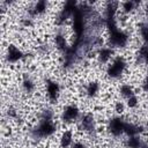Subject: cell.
Wrapping results in <instances>:
<instances>
[{
	"instance_id": "25",
	"label": "cell",
	"mask_w": 148,
	"mask_h": 148,
	"mask_svg": "<svg viewBox=\"0 0 148 148\" xmlns=\"http://www.w3.org/2000/svg\"><path fill=\"white\" fill-rule=\"evenodd\" d=\"M143 10H145L146 16L148 17V2H146V3H145V9H143Z\"/></svg>"
},
{
	"instance_id": "15",
	"label": "cell",
	"mask_w": 148,
	"mask_h": 148,
	"mask_svg": "<svg viewBox=\"0 0 148 148\" xmlns=\"http://www.w3.org/2000/svg\"><path fill=\"white\" fill-rule=\"evenodd\" d=\"M99 89H101V86L97 81H91L87 84L86 87V95L89 97V98H92L95 97L98 92H99Z\"/></svg>"
},
{
	"instance_id": "12",
	"label": "cell",
	"mask_w": 148,
	"mask_h": 148,
	"mask_svg": "<svg viewBox=\"0 0 148 148\" xmlns=\"http://www.w3.org/2000/svg\"><path fill=\"white\" fill-rule=\"evenodd\" d=\"M54 44H56V47H57L62 54L69 49V45H68V43H67L66 35H65L62 31H58V32L54 35Z\"/></svg>"
},
{
	"instance_id": "9",
	"label": "cell",
	"mask_w": 148,
	"mask_h": 148,
	"mask_svg": "<svg viewBox=\"0 0 148 148\" xmlns=\"http://www.w3.org/2000/svg\"><path fill=\"white\" fill-rule=\"evenodd\" d=\"M80 126L82 128V131L87 132V133H94L96 130V121L92 114L90 113H86L83 116H81L80 118Z\"/></svg>"
},
{
	"instance_id": "6",
	"label": "cell",
	"mask_w": 148,
	"mask_h": 148,
	"mask_svg": "<svg viewBox=\"0 0 148 148\" xmlns=\"http://www.w3.org/2000/svg\"><path fill=\"white\" fill-rule=\"evenodd\" d=\"M125 125H126V120L120 117V116H114L109 120L108 124V130L110 132V134L114 138L120 136L124 134V130H125Z\"/></svg>"
},
{
	"instance_id": "14",
	"label": "cell",
	"mask_w": 148,
	"mask_h": 148,
	"mask_svg": "<svg viewBox=\"0 0 148 148\" xmlns=\"http://www.w3.org/2000/svg\"><path fill=\"white\" fill-rule=\"evenodd\" d=\"M59 142H60V147L61 148H69L73 146V132L71 130H66L62 132L60 139H59Z\"/></svg>"
},
{
	"instance_id": "13",
	"label": "cell",
	"mask_w": 148,
	"mask_h": 148,
	"mask_svg": "<svg viewBox=\"0 0 148 148\" xmlns=\"http://www.w3.org/2000/svg\"><path fill=\"white\" fill-rule=\"evenodd\" d=\"M143 132V127L141 125H136V124H133V123H130V121H126V125H125V130H124V134L128 136H135V135H139Z\"/></svg>"
},
{
	"instance_id": "10",
	"label": "cell",
	"mask_w": 148,
	"mask_h": 148,
	"mask_svg": "<svg viewBox=\"0 0 148 148\" xmlns=\"http://www.w3.org/2000/svg\"><path fill=\"white\" fill-rule=\"evenodd\" d=\"M47 6L49 3L45 1V0H39L37 1L29 10H28V16L34 18L36 16H39V15H43L46 10H47Z\"/></svg>"
},
{
	"instance_id": "4",
	"label": "cell",
	"mask_w": 148,
	"mask_h": 148,
	"mask_svg": "<svg viewBox=\"0 0 148 148\" xmlns=\"http://www.w3.org/2000/svg\"><path fill=\"white\" fill-rule=\"evenodd\" d=\"M77 6H79V3H77L75 0H67V1L62 5V7H61V9L58 12V14L56 15L54 23H56L57 25H59V27L62 25L69 17L73 16V14L75 13Z\"/></svg>"
},
{
	"instance_id": "3",
	"label": "cell",
	"mask_w": 148,
	"mask_h": 148,
	"mask_svg": "<svg viewBox=\"0 0 148 148\" xmlns=\"http://www.w3.org/2000/svg\"><path fill=\"white\" fill-rule=\"evenodd\" d=\"M126 66H127V61H126V59L123 56L116 57L112 60V62L106 68V75H108V77L109 79H112V80L120 79L123 76V74L125 73Z\"/></svg>"
},
{
	"instance_id": "1",
	"label": "cell",
	"mask_w": 148,
	"mask_h": 148,
	"mask_svg": "<svg viewBox=\"0 0 148 148\" xmlns=\"http://www.w3.org/2000/svg\"><path fill=\"white\" fill-rule=\"evenodd\" d=\"M54 112L51 109H45L40 113L38 124L31 130L30 134L34 139H46L52 136L57 131V125L53 121Z\"/></svg>"
},
{
	"instance_id": "5",
	"label": "cell",
	"mask_w": 148,
	"mask_h": 148,
	"mask_svg": "<svg viewBox=\"0 0 148 148\" xmlns=\"http://www.w3.org/2000/svg\"><path fill=\"white\" fill-rule=\"evenodd\" d=\"M80 118H81L80 109L75 104H68V105H66L64 108L62 112H61V120L65 124L75 123V121L80 120Z\"/></svg>"
},
{
	"instance_id": "21",
	"label": "cell",
	"mask_w": 148,
	"mask_h": 148,
	"mask_svg": "<svg viewBox=\"0 0 148 148\" xmlns=\"http://www.w3.org/2000/svg\"><path fill=\"white\" fill-rule=\"evenodd\" d=\"M139 32L141 39L143 40V44H148V22L139 23Z\"/></svg>"
},
{
	"instance_id": "26",
	"label": "cell",
	"mask_w": 148,
	"mask_h": 148,
	"mask_svg": "<svg viewBox=\"0 0 148 148\" xmlns=\"http://www.w3.org/2000/svg\"><path fill=\"white\" fill-rule=\"evenodd\" d=\"M147 76H148V75H147Z\"/></svg>"
},
{
	"instance_id": "7",
	"label": "cell",
	"mask_w": 148,
	"mask_h": 148,
	"mask_svg": "<svg viewBox=\"0 0 148 148\" xmlns=\"http://www.w3.org/2000/svg\"><path fill=\"white\" fill-rule=\"evenodd\" d=\"M45 91H46V96L49 98V101L51 103H56L60 96V84L51 79H46L45 80Z\"/></svg>"
},
{
	"instance_id": "17",
	"label": "cell",
	"mask_w": 148,
	"mask_h": 148,
	"mask_svg": "<svg viewBox=\"0 0 148 148\" xmlns=\"http://www.w3.org/2000/svg\"><path fill=\"white\" fill-rule=\"evenodd\" d=\"M145 142L139 135L135 136H128L126 139V147L127 148H142Z\"/></svg>"
},
{
	"instance_id": "22",
	"label": "cell",
	"mask_w": 148,
	"mask_h": 148,
	"mask_svg": "<svg viewBox=\"0 0 148 148\" xmlns=\"http://www.w3.org/2000/svg\"><path fill=\"white\" fill-rule=\"evenodd\" d=\"M126 105H127L128 108H131V109L136 108V106L139 105V98H138V96H136V95H133V96H131L130 98H127V99H126Z\"/></svg>"
},
{
	"instance_id": "2",
	"label": "cell",
	"mask_w": 148,
	"mask_h": 148,
	"mask_svg": "<svg viewBox=\"0 0 148 148\" xmlns=\"http://www.w3.org/2000/svg\"><path fill=\"white\" fill-rule=\"evenodd\" d=\"M108 42L110 44V47H112V49H123V47L127 46V44L130 42V35L125 30H123L118 27L117 29L109 31Z\"/></svg>"
},
{
	"instance_id": "20",
	"label": "cell",
	"mask_w": 148,
	"mask_h": 148,
	"mask_svg": "<svg viewBox=\"0 0 148 148\" xmlns=\"http://www.w3.org/2000/svg\"><path fill=\"white\" fill-rule=\"evenodd\" d=\"M139 1H133V0H128V1H125V2H123V5H121V8H123V12L125 13V14H131V13H133L135 9H136V7L139 6Z\"/></svg>"
},
{
	"instance_id": "18",
	"label": "cell",
	"mask_w": 148,
	"mask_h": 148,
	"mask_svg": "<svg viewBox=\"0 0 148 148\" xmlns=\"http://www.w3.org/2000/svg\"><path fill=\"white\" fill-rule=\"evenodd\" d=\"M119 94H120V96L124 97L125 99H127V98H130L131 96L135 95L134 89H133V87H132L130 83H124V84H121L120 88H119Z\"/></svg>"
},
{
	"instance_id": "8",
	"label": "cell",
	"mask_w": 148,
	"mask_h": 148,
	"mask_svg": "<svg viewBox=\"0 0 148 148\" xmlns=\"http://www.w3.org/2000/svg\"><path fill=\"white\" fill-rule=\"evenodd\" d=\"M24 58H25V54L20 47H17L14 44H9L7 46V51H6V60H7V62L16 64V62L21 61Z\"/></svg>"
},
{
	"instance_id": "24",
	"label": "cell",
	"mask_w": 148,
	"mask_h": 148,
	"mask_svg": "<svg viewBox=\"0 0 148 148\" xmlns=\"http://www.w3.org/2000/svg\"><path fill=\"white\" fill-rule=\"evenodd\" d=\"M72 148H88L83 142H75L73 146H72Z\"/></svg>"
},
{
	"instance_id": "19",
	"label": "cell",
	"mask_w": 148,
	"mask_h": 148,
	"mask_svg": "<svg viewBox=\"0 0 148 148\" xmlns=\"http://www.w3.org/2000/svg\"><path fill=\"white\" fill-rule=\"evenodd\" d=\"M138 59L140 62L148 66V44H142L138 51Z\"/></svg>"
},
{
	"instance_id": "16",
	"label": "cell",
	"mask_w": 148,
	"mask_h": 148,
	"mask_svg": "<svg viewBox=\"0 0 148 148\" xmlns=\"http://www.w3.org/2000/svg\"><path fill=\"white\" fill-rule=\"evenodd\" d=\"M22 89H23V91L27 92V94H31V92H34L35 89H36L35 81H34L30 76L25 75V76L23 77V80H22Z\"/></svg>"
},
{
	"instance_id": "23",
	"label": "cell",
	"mask_w": 148,
	"mask_h": 148,
	"mask_svg": "<svg viewBox=\"0 0 148 148\" xmlns=\"http://www.w3.org/2000/svg\"><path fill=\"white\" fill-rule=\"evenodd\" d=\"M114 110H116L118 113H123V112H124V104H123V103H120V102H117Z\"/></svg>"
},
{
	"instance_id": "11",
	"label": "cell",
	"mask_w": 148,
	"mask_h": 148,
	"mask_svg": "<svg viewBox=\"0 0 148 148\" xmlns=\"http://www.w3.org/2000/svg\"><path fill=\"white\" fill-rule=\"evenodd\" d=\"M113 54H114V49L110 46H102L97 52V60L102 65L108 64L110 59L113 57Z\"/></svg>"
}]
</instances>
